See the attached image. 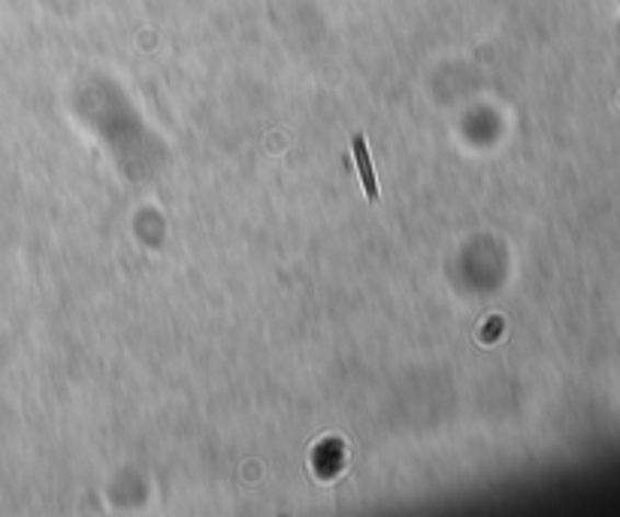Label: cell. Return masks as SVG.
Here are the masks:
<instances>
[{"instance_id":"obj_1","label":"cell","mask_w":620,"mask_h":517,"mask_svg":"<svg viewBox=\"0 0 620 517\" xmlns=\"http://www.w3.org/2000/svg\"><path fill=\"white\" fill-rule=\"evenodd\" d=\"M355 146V158H357V170H360V179H364V188H367L369 200H379V191H376V179H372V166H369V152H367V139L357 134L352 139Z\"/></svg>"}]
</instances>
